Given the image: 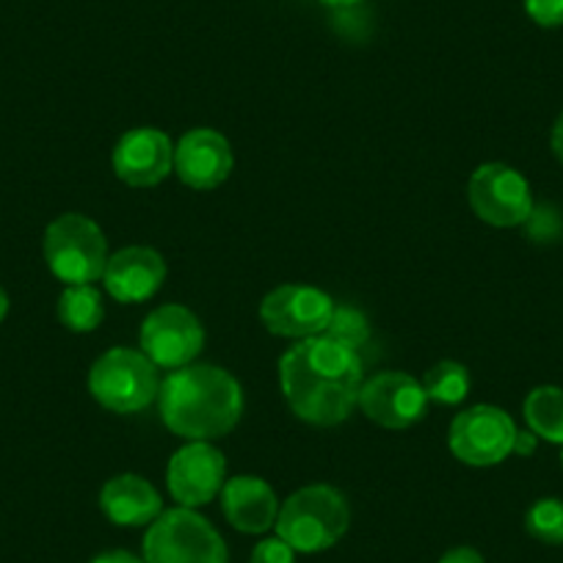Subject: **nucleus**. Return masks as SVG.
I'll return each instance as SVG.
<instances>
[{"mask_svg":"<svg viewBox=\"0 0 563 563\" xmlns=\"http://www.w3.org/2000/svg\"><path fill=\"white\" fill-rule=\"evenodd\" d=\"M470 387H473V378H470L467 367L451 360L437 362L422 378V389H426L429 400H437L442 406L462 404L470 395Z\"/></svg>","mask_w":563,"mask_h":563,"instance_id":"nucleus-20","label":"nucleus"},{"mask_svg":"<svg viewBox=\"0 0 563 563\" xmlns=\"http://www.w3.org/2000/svg\"><path fill=\"white\" fill-rule=\"evenodd\" d=\"M141 351L155 367L180 371L194 365L205 349L202 321L183 305H164L141 323Z\"/></svg>","mask_w":563,"mask_h":563,"instance_id":"nucleus-8","label":"nucleus"},{"mask_svg":"<svg viewBox=\"0 0 563 563\" xmlns=\"http://www.w3.org/2000/svg\"><path fill=\"white\" fill-rule=\"evenodd\" d=\"M100 508L119 528H141L164 514V500L150 481L124 473L106 481L100 489Z\"/></svg>","mask_w":563,"mask_h":563,"instance_id":"nucleus-17","label":"nucleus"},{"mask_svg":"<svg viewBox=\"0 0 563 563\" xmlns=\"http://www.w3.org/2000/svg\"><path fill=\"white\" fill-rule=\"evenodd\" d=\"M221 508L227 522L249 536L271 530L279 517V500L274 489L257 475H235L221 489Z\"/></svg>","mask_w":563,"mask_h":563,"instance_id":"nucleus-16","label":"nucleus"},{"mask_svg":"<svg viewBox=\"0 0 563 563\" xmlns=\"http://www.w3.org/2000/svg\"><path fill=\"white\" fill-rule=\"evenodd\" d=\"M360 409L384 429L404 431L426 417L429 395L422 389V382L409 373L384 371L362 384Z\"/></svg>","mask_w":563,"mask_h":563,"instance_id":"nucleus-12","label":"nucleus"},{"mask_svg":"<svg viewBox=\"0 0 563 563\" xmlns=\"http://www.w3.org/2000/svg\"><path fill=\"white\" fill-rule=\"evenodd\" d=\"M106 307H102V296L95 285H67L64 294L58 296V321L69 329V332H95L102 323Z\"/></svg>","mask_w":563,"mask_h":563,"instance_id":"nucleus-19","label":"nucleus"},{"mask_svg":"<svg viewBox=\"0 0 563 563\" xmlns=\"http://www.w3.org/2000/svg\"><path fill=\"white\" fill-rule=\"evenodd\" d=\"M550 144H552V153H555V158L563 164V113L555 119V128H552Z\"/></svg>","mask_w":563,"mask_h":563,"instance_id":"nucleus-29","label":"nucleus"},{"mask_svg":"<svg viewBox=\"0 0 563 563\" xmlns=\"http://www.w3.org/2000/svg\"><path fill=\"white\" fill-rule=\"evenodd\" d=\"M561 464H563V451H561Z\"/></svg>","mask_w":563,"mask_h":563,"instance_id":"nucleus-32","label":"nucleus"},{"mask_svg":"<svg viewBox=\"0 0 563 563\" xmlns=\"http://www.w3.org/2000/svg\"><path fill=\"white\" fill-rule=\"evenodd\" d=\"M91 563H144V558H135L133 552L113 550V552H102V555H97Z\"/></svg>","mask_w":563,"mask_h":563,"instance_id":"nucleus-27","label":"nucleus"},{"mask_svg":"<svg viewBox=\"0 0 563 563\" xmlns=\"http://www.w3.org/2000/svg\"><path fill=\"white\" fill-rule=\"evenodd\" d=\"M525 530L544 544H563V500L541 497L525 514Z\"/></svg>","mask_w":563,"mask_h":563,"instance_id":"nucleus-21","label":"nucleus"},{"mask_svg":"<svg viewBox=\"0 0 563 563\" xmlns=\"http://www.w3.org/2000/svg\"><path fill=\"white\" fill-rule=\"evenodd\" d=\"M282 395L290 411L310 426H340L360 406L365 371L360 351L318 334L296 343L279 360Z\"/></svg>","mask_w":563,"mask_h":563,"instance_id":"nucleus-1","label":"nucleus"},{"mask_svg":"<svg viewBox=\"0 0 563 563\" xmlns=\"http://www.w3.org/2000/svg\"><path fill=\"white\" fill-rule=\"evenodd\" d=\"M323 334L338 340V343L349 345V349L360 351L362 345L371 340V323H367V318L362 316L360 310H354V307H334L332 318H329V327Z\"/></svg>","mask_w":563,"mask_h":563,"instance_id":"nucleus-22","label":"nucleus"},{"mask_svg":"<svg viewBox=\"0 0 563 563\" xmlns=\"http://www.w3.org/2000/svg\"><path fill=\"white\" fill-rule=\"evenodd\" d=\"M351 525V508L343 492L327 484H312L294 492L279 506L276 536L296 552H323L338 544Z\"/></svg>","mask_w":563,"mask_h":563,"instance_id":"nucleus-3","label":"nucleus"},{"mask_svg":"<svg viewBox=\"0 0 563 563\" xmlns=\"http://www.w3.org/2000/svg\"><path fill=\"white\" fill-rule=\"evenodd\" d=\"M525 422L541 440L552 445H563V389L561 387H536L525 398Z\"/></svg>","mask_w":563,"mask_h":563,"instance_id":"nucleus-18","label":"nucleus"},{"mask_svg":"<svg viewBox=\"0 0 563 563\" xmlns=\"http://www.w3.org/2000/svg\"><path fill=\"white\" fill-rule=\"evenodd\" d=\"M45 260L64 285H91L108 265V241L84 213H64L47 227Z\"/></svg>","mask_w":563,"mask_h":563,"instance_id":"nucleus-6","label":"nucleus"},{"mask_svg":"<svg viewBox=\"0 0 563 563\" xmlns=\"http://www.w3.org/2000/svg\"><path fill=\"white\" fill-rule=\"evenodd\" d=\"M144 563H230L219 530L197 508L164 511L144 533Z\"/></svg>","mask_w":563,"mask_h":563,"instance_id":"nucleus-4","label":"nucleus"},{"mask_svg":"<svg viewBox=\"0 0 563 563\" xmlns=\"http://www.w3.org/2000/svg\"><path fill=\"white\" fill-rule=\"evenodd\" d=\"M536 440H539V437H536L533 431H519L517 440H514V453H519V456H530V453L536 451Z\"/></svg>","mask_w":563,"mask_h":563,"instance_id":"nucleus-28","label":"nucleus"},{"mask_svg":"<svg viewBox=\"0 0 563 563\" xmlns=\"http://www.w3.org/2000/svg\"><path fill=\"white\" fill-rule=\"evenodd\" d=\"M522 227L533 243H555L563 238L561 210L552 208V205H533Z\"/></svg>","mask_w":563,"mask_h":563,"instance_id":"nucleus-23","label":"nucleus"},{"mask_svg":"<svg viewBox=\"0 0 563 563\" xmlns=\"http://www.w3.org/2000/svg\"><path fill=\"white\" fill-rule=\"evenodd\" d=\"M440 563H486V561L478 550H473V547H453V550H448L445 555L440 558Z\"/></svg>","mask_w":563,"mask_h":563,"instance_id":"nucleus-26","label":"nucleus"},{"mask_svg":"<svg viewBox=\"0 0 563 563\" xmlns=\"http://www.w3.org/2000/svg\"><path fill=\"white\" fill-rule=\"evenodd\" d=\"M470 208L492 227H522L533 210L528 180L506 164H484L473 172L467 186Z\"/></svg>","mask_w":563,"mask_h":563,"instance_id":"nucleus-9","label":"nucleus"},{"mask_svg":"<svg viewBox=\"0 0 563 563\" xmlns=\"http://www.w3.org/2000/svg\"><path fill=\"white\" fill-rule=\"evenodd\" d=\"M227 484V459L210 442H188L169 459L166 486L183 508H202Z\"/></svg>","mask_w":563,"mask_h":563,"instance_id":"nucleus-11","label":"nucleus"},{"mask_svg":"<svg viewBox=\"0 0 563 563\" xmlns=\"http://www.w3.org/2000/svg\"><path fill=\"white\" fill-rule=\"evenodd\" d=\"M517 434V422L511 420L508 411L481 404L462 411L451 422L448 445H451V453L462 464H470V467H495V464L506 462L511 456Z\"/></svg>","mask_w":563,"mask_h":563,"instance_id":"nucleus-7","label":"nucleus"},{"mask_svg":"<svg viewBox=\"0 0 563 563\" xmlns=\"http://www.w3.org/2000/svg\"><path fill=\"white\" fill-rule=\"evenodd\" d=\"M249 563H296V550L288 541L274 536V539H263L254 547Z\"/></svg>","mask_w":563,"mask_h":563,"instance_id":"nucleus-24","label":"nucleus"},{"mask_svg":"<svg viewBox=\"0 0 563 563\" xmlns=\"http://www.w3.org/2000/svg\"><path fill=\"white\" fill-rule=\"evenodd\" d=\"M525 12L541 29H561L563 0H525Z\"/></svg>","mask_w":563,"mask_h":563,"instance_id":"nucleus-25","label":"nucleus"},{"mask_svg":"<svg viewBox=\"0 0 563 563\" xmlns=\"http://www.w3.org/2000/svg\"><path fill=\"white\" fill-rule=\"evenodd\" d=\"M7 316H9V296L7 290L0 288V323L7 321Z\"/></svg>","mask_w":563,"mask_h":563,"instance_id":"nucleus-31","label":"nucleus"},{"mask_svg":"<svg viewBox=\"0 0 563 563\" xmlns=\"http://www.w3.org/2000/svg\"><path fill=\"white\" fill-rule=\"evenodd\" d=\"M175 169V144L158 128H135L113 147V172L130 188H153Z\"/></svg>","mask_w":563,"mask_h":563,"instance_id":"nucleus-13","label":"nucleus"},{"mask_svg":"<svg viewBox=\"0 0 563 563\" xmlns=\"http://www.w3.org/2000/svg\"><path fill=\"white\" fill-rule=\"evenodd\" d=\"M106 290L122 305H139L153 299L166 279V263L155 249L128 246L119 249L106 265Z\"/></svg>","mask_w":563,"mask_h":563,"instance_id":"nucleus-15","label":"nucleus"},{"mask_svg":"<svg viewBox=\"0 0 563 563\" xmlns=\"http://www.w3.org/2000/svg\"><path fill=\"white\" fill-rule=\"evenodd\" d=\"M158 409L172 434L188 442H213L241 422L243 389L224 367L186 365L161 382Z\"/></svg>","mask_w":563,"mask_h":563,"instance_id":"nucleus-2","label":"nucleus"},{"mask_svg":"<svg viewBox=\"0 0 563 563\" xmlns=\"http://www.w3.org/2000/svg\"><path fill=\"white\" fill-rule=\"evenodd\" d=\"M158 367L144 351L111 349L91 365L89 393L117 415H135L158 400Z\"/></svg>","mask_w":563,"mask_h":563,"instance_id":"nucleus-5","label":"nucleus"},{"mask_svg":"<svg viewBox=\"0 0 563 563\" xmlns=\"http://www.w3.org/2000/svg\"><path fill=\"white\" fill-rule=\"evenodd\" d=\"M230 141L210 128H194L175 144V175L197 191H213L230 177Z\"/></svg>","mask_w":563,"mask_h":563,"instance_id":"nucleus-14","label":"nucleus"},{"mask_svg":"<svg viewBox=\"0 0 563 563\" xmlns=\"http://www.w3.org/2000/svg\"><path fill=\"white\" fill-rule=\"evenodd\" d=\"M323 7H332V9H351L356 7V3H362V0H321Z\"/></svg>","mask_w":563,"mask_h":563,"instance_id":"nucleus-30","label":"nucleus"},{"mask_svg":"<svg viewBox=\"0 0 563 563\" xmlns=\"http://www.w3.org/2000/svg\"><path fill=\"white\" fill-rule=\"evenodd\" d=\"M334 301L310 285H282L271 290L260 305L265 329L276 338L307 340L327 332Z\"/></svg>","mask_w":563,"mask_h":563,"instance_id":"nucleus-10","label":"nucleus"}]
</instances>
